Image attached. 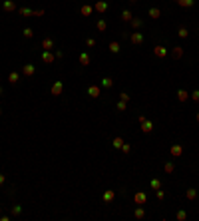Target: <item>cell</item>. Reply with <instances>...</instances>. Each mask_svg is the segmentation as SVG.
Returning a JSON list of instances; mask_svg holds the SVG:
<instances>
[{
  "mask_svg": "<svg viewBox=\"0 0 199 221\" xmlns=\"http://www.w3.org/2000/svg\"><path fill=\"white\" fill-rule=\"evenodd\" d=\"M102 86L104 88H112L114 86V80H112V78H104V80H102Z\"/></svg>",
  "mask_w": 199,
  "mask_h": 221,
  "instance_id": "32",
  "label": "cell"
},
{
  "mask_svg": "<svg viewBox=\"0 0 199 221\" xmlns=\"http://www.w3.org/2000/svg\"><path fill=\"white\" fill-rule=\"evenodd\" d=\"M20 213H22V207H20V205L12 207V215H20Z\"/></svg>",
  "mask_w": 199,
  "mask_h": 221,
  "instance_id": "37",
  "label": "cell"
},
{
  "mask_svg": "<svg viewBox=\"0 0 199 221\" xmlns=\"http://www.w3.org/2000/svg\"><path fill=\"white\" fill-rule=\"evenodd\" d=\"M122 151H123V154H132V145L123 141V145H122Z\"/></svg>",
  "mask_w": 199,
  "mask_h": 221,
  "instance_id": "35",
  "label": "cell"
},
{
  "mask_svg": "<svg viewBox=\"0 0 199 221\" xmlns=\"http://www.w3.org/2000/svg\"><path fill=\"white\" fill-rule=\"evenodd\" d=\"M132 18H133V16H132L129 10H123V12H122V20H123V22H129Z\"/></svg>",
  "mask_w": 199,
  "mask_h": 221,
  "instance_id": "27",
  "label": "cell"
},
{
  "mask_svg": "<svg viewBox=\"0 0 199 221\" xmlns=\"http://www.w3.org/2000/svg\"><path fill=\"white\" fill-rule=\"evenodd\" d=\"M171 56L175 58V60H177V58H181V56H183V48H181V46H175V48L171 50Z\"/></svg>",
  "mask_w": 199,
  "mask_h": 221,
  "instance_id": "17",
  "label": "cell"
},
{
  "mask_svg": "<svg viewBox=\"0 0 199 221\" xmlns=\"http://www.w3.org/2000/svg\"><path fill=\"white\" fill-rule=\"evenodd\" d=\"M129 22H132V28L133 30H139V28H142V20H139V18H132Z\"/></svg>",
  "mask_w": 199,
  "mask_h": 221,
  "instance_id": "24",
  "label": "cell"
},
{
  "mask_svg": "<svg viewBox=\"0 0 199 221\" xmlns=\"http://www.w3.org/2000/svg\"><path fill=\"white\" fill-rule=\"evenodd\" d=\"M96 28H98L100 32H106V30H108V22H106V20H98V22H96Z\"/></svg>",
  "mask_w": 199,
  "mask_h": 221,
  "instance_id": "18",
  "label": "cell"
},
{
  "mask_svg": "<svg viewBox=\"0 0 199 221\" xmlns=\"http://www.w3.org/2000/svg\"><path fill=\"white\" fill-rule=\"evenodd\" d=\"M132 2H138V0H132Z\"/></svg>",
  "mask_w": 199,
  "mask_h": 221,
  "instance_id": "45",
  "label": "cell"
},
{
  "mask_svg": "<svg viewBox=\"0 0 199 221\" xmlns=\"http://www.w3.org/2000/svg\"><path fill=\"white\" fill-rule=\"evenodd\" d=\"M177 34H179V38H187V36H189V30H187V28H183V26H181V28L177 30Z\"/></svg>",
  "mask_w": 199,
  "mask_h": 221,
  "instance_id": "31",
  "label": "cell"
},
{
  "mask_svg": "<svg viewBox=\"0 0 199 221\" xmlns=\"http://www.w3.org/2000/svg\"><path fill=\"white\" fill-rule=\"evenodd\" d=\"M94 8L98 10L100 14H104L106 10H108V2H104V0H98V2H96V4H94Z\"/></svg>",
  "mask_w": 199,
  "mask_h": 221,
  "instance_id": "8",
  "label": "cell"
},
{
  "mask_svg": "<svg viewBox=\"0 0 199 221\" xmlns=\"http://www.w3.org/2000/svg\"><path fill=\"white\" fill-rule=\"evenodd\" d=\"M42 48L44 50H52L54 48V40L52 38H44L42 40Z\"/></svg>",
  "mask_w": 199,
  "mask_h": 221,
  "instance_id": "15",
  "label": "cell"
},
{
  "mask_svg": "<svg viewBox=\"0 0 199 221\" xmlns=\"http://www.w3.org/2000/svg\"><path fill=\"white\" fill-rule=\"evenodd\" d=\"M159 16H161V10H159V8H152V10H149V18L157 20Z\"/></svg>",
  "mask_w": 199,
  "mask_h": 221,
  "instance_id": "23",
  "label": "cell"
},
{
  "mask_svg": "<svg viewBox=\"0 0 199 221\" xmlns=\"http://www.w3.org/2000/svg\"><path fill=\"white\" fill-rule=\"evenodd\" d=\"M108 48H109V52H112V54H118L119 50H122V48H119V42H109Z\"/></svg>",
  "mask_w": 199,
  "mask_h": 221,
  "instance_id": "20",
  "label": "cell"
},
{
  "mask_svg": "<svg viewBox=\"0 0 199 221\" xmlns=\"http://www.w3.org/2000/svg\"><path fill=\"white\" fill-rule=\"evenodd\" d=\"M88 96L90 98H100V86H90L88 88Z\"/></svg>",
  "mask_w": 199,
  "mask_h": 221,
  "instance_id": "13",
  "label": "cell"
},
{
  "mask_svg": "<svg viewBox=\"0 0 199 221\" xmlns=\"http://www.w3.org/2000/svg\"><path fill=\"white\" fill-rule=\"evenodd\" d=\"M142 132H143V134H152V132H153V124L149 120L142 122Z\"/></svg>",
  "mask_w": 199,
  "mask_h": 221,
  "instance_id": "9",
  "label": "cell"
},
{
  "mask_svg": "<svg viewBox=\"0 0 199 221\" xmlns=\"http://www.w3.org/2000/svg\"><path fill=\"white\" fill-rule=\"evenodd\" d=\"M163 197H165V193H163V189H157V199H159V201H161Z\"/></svg>",
  "mask_w": 199,
  "mask_h": 221,
  "instance_id": "41",
  "label": "cell"
},
{
  "mask_svg": "<svg viewBox=\"0 0 199 221\" xmlns=\"http://www.w3.org/2000/svg\"><path fill=\"white\" fill-rule=\"evenodd\" d=\"M54 58L56 56H52V50H44V54H42V62L44 64H52Z\"/></svg>",
  "mask_w": 199,
  "mask_h": 221,
  "instance_id": "7",
  "label": "cell"
},
{
  "mask_svg": "<svg viewBox=\"0 0 199 221\" xmlns=\"http://www.w3.org/2000/svg\"><path fill=\"white\" fill-rule=\"evenodd\" d=\"M133 201H135V205H145V201H147V195L143 191H138L135 195H133Z\"/></svg>",
  "mask_w": 199,
  "mask_h": 221,
  "instance_id": "3",
  "label": "cell"
},
{
  "mask_svg": "<svg viewBox=\"0 0 199 221\" xmlns=\"http://www.w3.org/2000/svg\"><path fill=\"white\" fill-rule=\"evenodd\" d=\"M18 12H20V16H34V10H30V8H20Z\"/></svg>",
  "mask_w": 199,
  "mask_h": 221,
  "instance_id": "28",
  "label": "cell"
},
{
  "mask_svg": "<svg viewBox=\"0 0 199 221\" xmlns=\"http://www.w3.org/2000/svg\"><path fill=\"white\" fill-rule=\"evenodd\" d=\"M175 219L177 221H185V219H187V213H185L183 209H179V211H177V215H175Z\"/></svg>",
  "mask_w": 199,
  "mask_h": 221,
  "instance_id": "29",
  "label": "cell"
},
{
  "mask_svg": "<svg viewBox=\"0 0 199 221\" xmlns=\"http://www.w3.org/2000/svg\"><path fill=\"white\" fill-rule=\"evenodd\" d=\"M0 114H2V108H0Z\"/></svg>",
  "mask_w": 199,
  "mask_h": 221,
  "instance_id": "46",
  "label": "cell"
},
{
  "mask_svg": "<svg viewBox=\"0 0 199 221\" xmlns=\"http://www.w3.org/2000/svg\"><path fill=\"white\" fill-rule=\"evenodd\" d=\"M4 181H6V177L2 175V173H0V185H4Z\"/></svg>",
  "mask_w": 199,
  "mask_h": 221,
  "instance_id": "42",
  "label": "cell"
},
{
  "mask_svg": "<svg viewBox=\"0 0 199 221\" xmlns=\"http://www.w3.org/2000/svg\"><path fill=\"white\" fill-rule=\"evenodd\" d=\"M86 46H88V48H94V46H96V40L94 38H88V40H86Z\"/></svg>",
  "mask_w": 199,
  "mask_h": 221,
  "instance_id": "39",
  "label": "cell"
},
{
  "mask_svg": "<svg viewBox=\"0 0 199 221\" xmlns=\"http://www.w3.org/2000/svg\"><path fill=\"white\" fill-rule=\"evenodd\" d=\"M92 12H94V8H92L90 4H84V6L80 8V14H84V16H90Z\"/></svg>",
  "mask_w": 199,
  "mask_h": 221,
  "instance_id": "16",
  "label": "cell"
},
{
  "mask_svg": "<svg viewBox=\"0 0 199 221\" xmlns=\"http://www.w3.org/2000/svg\"><path fill=\"white\" fill-rule=\"evenodd\" d=\"M116 108H118L119 112H123V110H126V108H128V104H126V102H122V100H119V102H118V106H116Z\"/></svg>",
  "mask_w": 199,
  "mask_h": 221,
  "instance_id": "38",
  "label": "cell"
},
{
  "mask_svg": "<svg viewBox=\"0 0 199 221\" xmlns=\"http://www.w3.org/2000/svg\"><path fill=\"white\" fill-rule=\"evenodd\" d=\"M153 54H155L157 58H165L167 56V48H163V46H155V48H153Z\"/></svg>",
  "mask_w": 199,
  "mask_h": 221,
  "instance_id": "10",
  "label": "cell"
},
{
  "mask_svg": "<svg viewBox=\"0 0 199 221\" xmlns=\"http://www.w3.org/2000/svg\"><path fill=\"white\" fill-rule=\"evenodd\" d=\"M181 8H193L195 6V0H175Z\"/></svg>",
  "mask_w": 199,
  "mask_h": 221,
  "instance_id": "11",
  "label": "cell"
},
{
  "mask_svg": "<svg viewBox=\"0 0 199 221\" xmlns=\"http://www.w3.org/2000/svg\"><path fill=\"white\" fill-rule=\"evenodd\" d=\"M114 199H116V191H112V189L104 191V201H106V203H112Z\"/></svg>",
  "mask_w": 199,
  "mask_h": 221,
  "instance_id": "12",
  "label": "cell"
},
{
  "mask_svg": "<svg viewBox=\"0 0 199 221\" xmlns=\"http://www.w3.org/2000/svg\"><path fill=\"white\" fill-rule=\"evenodd\" d=\"M169 154L173 155V158H179V155L183 154V148H181L179 144H173V145H171V149H169Z\"/></svg>",
  "mask_w": 199,
  "mask_h": 221,
  "instance_id": "6",
  "label": "cell"
},
{
  "mask_svg": "<svg viewBox=\"0 0 199 221\" xmlns=\"http://www.w3.org/2000/svg\"><path fill=\"white\" fill-rule=\"evenodd\" d=\"M80 64H82V66H90V54H88V52H82L80 54Z\"/></svg>",
  "mask_w": 199,
  "mask_h": 221,
  "instance_id": "14",
  "label": "cell"
},
{
  "mask_svg": "<svg viewBox=\"0 0 199 221\" xmlns=\"http://www.w3.org/2000/svg\"><path fill=\"white\" fill-rule=\"evenodd\" d=\"M133 215H135V219H143V217H145V209H143L142 205H138V209H135Z\"/></svg>",
  "mask_w": 199,
  "mask_h": 221,
  "instance_id": "19",
  "label": "cell"
},
{
  "mask_svg": "<svg viewBox=\"0 0 199 221\" xmlns=\"http://www.w3.org/2000/svg\"><path fill=\"white\" fill-rule=\"evenodd\" d=\"M189 98H191V100H193V102H199V90H195V92H193V94H191Z\"/></svg>",
  "mask_w": 199,
  "mask_h": 221,
  "instance_id": "40",
  "label": "cell"
},
{
  "mask_svg": "<svg viewBox=\"0 0 199 221\" xmlns=\"http://www.w3.org/2000/svg\"><path fill=\"white\" fill-rule=\"evenodd\" d=\"M185 197H187L189 201H193L195 197H197V191H195L193 187H189V189H187V191H185Z\"/></svg>",
  "mask_w": 199,
  "mask_h": 221,
  "instance_id": "21",
  "label": "cell"
},
{
  "mask_svg": "<svg viewBox=\"0 0 199 221\" xmlns=\"http://www.w3.org/2000/svg\"><path fill=\"white\" fill-rule=\"evenodd\" d=\"M195 120H197V122H199V112H197V114H195Z\"/></svg>",
  "mask_w": 199,
  "mask_h": 221,
  "instance_id": "43",
  "label": "cell"
},
{
  "mask_svg": "<svg viewBox=\"0 0 199 221\" xmlns=\"http://www.w3.org/2000/svg\"><path fill=\"white\" fill-rule=\"evenodd\" d=\"M119 100H122V102H126V104H128V102L132 100V98H129V94H126V92H122V94H119Z\"/></svg>",
  "mask_w": 199,
  "mask_h": 221,
  "instance_id": "36",
  "label": "cell"
},
{
  "mask_svg": "<svg viewBox=\"0 0 199 221\" xmlns=\"http://www.w3.org/2000/svg\"><path fill=\"white\" fill-rule=\"evenodd\" d=\"M129 42L135 44V46H142V44H143V34H142V32H132V36H129Z\"/></svg>",
  "mask_w": 199,
  "mask_h": 221,
  "instance_id": "1",
  "label": "cell"
},
{
  "mask_svg": "<svg viewBox=\"0 0 199 221\" xmlns=\"http://www.w3.org/2000/svg\"><path fill=\"white\" fill-rule=\"evenodd\" d=\"M149 185H152V189H155V191H157V189H161V181H159V179H152Z\"/></svg>",
  "mask_w": 199,
  "mask_h": 221,
  "instance_id": "33",
  "label": "cell"
},
{
  "mask_svg": "<svg viewBox=\"0 0 199 221\" xmlns=\"http://www.w3.org/2000/svg\"><path fill=\"white\" fill-rule=\"evenodd\" d=\"M22 74L26 78H32L34 74H36V66L34 64H24V68H22Z\"/></svg>",
  "mask_w": 199,
  "mask_h": 221,
  "instance_id": "2",
  "label": "cell"
},
{
  "mask_svg": "<svg viewBox=\"0 0 199 221\" xmlns=\"http://www.w3.org/2000/svg\"><path fill=\"white\" fill-rule=\"evenodd\" d=\"M18 80H20V74L18 72H10V76H8V82L10 84H16Z\"/></svg>",
  "mask_w": 199,
  "mask_h": 221,
  "instance_id": "22",
  "label": "cell"
},
{
  "mask_svg": "<svg viewBox=\"0 0 199 221\" xmlns=\"http://www.w3.org/2000/svg\"><path fill=\"white\" fill-rule=\"evenodd\" d=\"M22 34H24V38H32V36H34V30L32 28H24Z\"/></svg>",
  "mask_w": 199,
  "mask_h": 221,
  "instance_id": "34",
  "label": "cell"
},
{
  "mask_svg": "<svg viewBox=\"0 0 199 221\" xmlns=\"http://www.w3.org/2000/svg\"><path fill=\"white\" fill-rule=\"evenodd\" d=\"M0 96H2V88H0Z\"/></svg>",
  "mask_w": 199,
  "mask_h": 221,
  "instance_id": "44",
  "label": "cell"
},
{
  "mask_svg": "<svg viewBox=\"0 0 199 221\" xmlns=\"http://www.w3.org/2000/svg\"><path fill=\"white\" fill-rule=\"evenodd\" d=\"M187 98H189V94H187L185 90H179V92H177V100H179V102H185Z\"/></svg>",
  "mask_w": 199,
  "mask_h": 221,
  "instance_id": "25",
  "label": "cell"
},
{
  "mask_svg": "<svg viewBox=\"0 0 199 221\" xmlns=\"http://www.w3.org/2000/svg\"><path fill=\"white\" fill-rule=\"evenodd\" d=\"M122 145H123V139L119 138V135H118V138H114V148L116 149H122Z\"/></svg>",
  "mask_w": 199,
  "mask_h": 221,
  "instance_id": "30",
  "label": "cell"
},
{
  "mask_svg": "<svg viewBox=\"0 0 199 221\" xmlns=\"http://www.w3.org/2000/svg\"><path fill=\"white\" fill-rule=\"evenodd\" d=\"M2 10H4V12H14L16 10V2L14 0H4V2H2Z\"/></svg>",
  "mask_w": 199,
  "mask_h": 221,
  "instance_id": "5",
  "label": "cell"
},
{
  "mask_svg": "<svg viewBox=\"0 0 199 221\" xmlns=\"http://www.w3.org/2000/svg\"><path fill=\"white\" fill-rule=\"evenodd\" d=\"M163 171H165V173H173V171H175V165L171 164V161H167V164L163 165Z\"/></svg>",
  "mask_w": 199,
  "mask_h": 221,
  "instance_id": "26",
  "label": "cell"
},
{
  "mask_svg": "<svg viewBox=\"0 0 199 221\" xmlns=\"http://www.w3.org/2000/svg\"><path fill=\"white\" fill-rule=\"evenodd\" d=\"M62 92H64V84L58 80V82L52 84V96H62Z\"/></svg>",
  "mask_w": 199,
  "mask_h": 221,
  "instance_id": "4",
  "label": "cell"
}]
</instances>
